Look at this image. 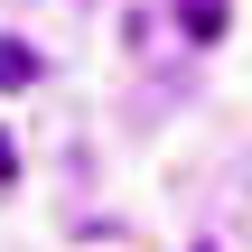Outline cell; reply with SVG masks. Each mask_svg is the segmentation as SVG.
Instances as JSON below:
<instances>
[{
  "label": "cell",
  "mask_w": 252,
  "mask_h": 252,
  "mask_svg": "<svg viewBox=\"0 0 252 252\" xmlns=\"http://www.w3.org/2000/svg\"><path fill=\"white\" fill-rule=\"evenodd\" d=\"M178 28L187 37H224V0H178Z\"/></svg>",
  "instance_id": "cell-1"
},
{
  "label": "cell",
  "mask_w": 252,
  "mask_h": 252,
  "mask_svg": "<svg viewBox=\"0 0 252 252\" xmlns=\"http://www.w3.org/2000/svg\"><path fill=\"white\" fill-rule=\"evenodd\" d=\"M9 75H28V56H0V84H9Z\"/></svg>",
  "instance_id": "cell-2"
},
{
  "label": "cell",
  "mask_w": 252,
  "mask_h": 252,
  "mask_svg": "<svg viewBox=\"0 0 252 252\" xmlns=\"http://www.w3.org/2000/svg\"><path fill=\"white\" fill-rule=\"evenodd\" d=\"M9 168H19V159H9V140H0V187H9Z\"/></svg>",
  "instance_id": "cell-3"
}]
</instances>
